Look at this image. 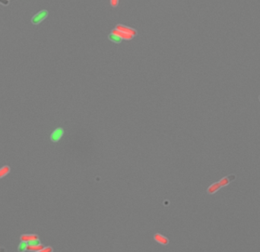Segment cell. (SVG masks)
Here are the masks:
<instances>
[{"instance_id":"1","label":"cell","mask_w":260,"mask_h":252,"mask_svg":"<svg viewBox=\"0 0 260 252\" xmlns=\"http://www.w3.org/2000/svg\"><path fill=\"white\" fill-rule=\"evenodd\" d=\"M47 16H48V11L47 10L40 11L38 13H37V14L33 16L31 19L32 24H38L39 23L43 22Z\"/></svg>"},{"instance_id":"2","label":"cell","mask_w":260,"mask_h":252,"mask_svg":"<svg viewBox=\"0 0 260 252\" xmlns=\"http://www.w3.org/2000/svg\"><path fill=\"white\" fill-rule=\"evenodd\" d=\"M63 134H64V130L61 128V127H59V128H56L54 131L52 132L51 136H50V140L53 143H56L62 138Z\"/></svg>"},{"instance_id":"3","label":"cell","mask_w":260,"mask_h":252,"mask_svg":"<svg viewBox=\"0 0 260 252\" xmlns=\"http://www.w3.org/2000/svg\"><path fill=\"white\" fill-rule=\"evenodd\" d=\"M115 28H117V30H119V31H121V32L130 34L131 35H132V36H135L137 34V32L135 29L132 28V27H128V26L122 25V24H117V25L116 26Z\"/></svg>"},{"instance_id":"4","label":"cell","mask_w":260,"mask_h":252,"mask_svg":"<svg viewBox=\"0 0 260 252\" xmlns=\"http://www.w3.org/2000/svg\"><path fill=\"white\" fill-rule=\"evenodd\" d=\"M154 240L158 244L163 245H167L169 244V239L166 236L163 235L162 234L156 233L154 235Z\"/></svg>"},{"instance_id":"5","label":"cell","mask_w":260,"mask_h":252,"mask_svg":"<svg viewBox=\"0 0 260 252\" xmlns=\"http://www.w3.org/2000/svg\"><path fill=\"white\" fill-rule=\"evenodd\" d=\"M112 33L117 34V35L119 36V37H120L122 39H124V40H132V39L133 38V37H134V36L131 35L130 34L126 33V32H121V31L117 30V28L113 29Z\"/></svg>"},{"instance_id":"6","label":"cell","mask_w":260,"mask_h":252,"mask_svg":"<svg viewBox=\"0 0 260 252\" xmlns=\"http://www.w3.org/2000/svg\"><path fill=\"white\" fill-rule=\"evenodd\" d=\"M221 186L220 184H218V182H215L212 184H211L210 186L208 187L207 189V193L208 194H210V195H213L215 193H217L219 190H221Z\"/></svg>"},{"instance_id":"7","label":"cell","mask_w":260,"mask_h":252,"mask_svg":"<svg viewBox=\"0 0 260 252\" xmlns=\"http://www.w3.org/2000/svg\"><path fill=\"white\" fill-rule=\"evenodd\" d=\"M37 238H38V236L36 235H32V234L31 235H22V237H21L22 241L26 242L32 241V240L34 239H37Z\"/></svg>"},{"instance_id":"8","label":"cell","mask_w":260,"mask_h":252,"mask_svg":"<svg viewBox=\"0 0 260 252\" xmlns=\"http://www.w3.org/2000/svg\"><path fill=\"white\" fill-rule=\"evenodd\" d=\"M108 37H109V40H111V41H113V43H115V44H120L121 41H122V39L119 36L117 35V34H113V33L109 34Z\"/></svg>"},{"instance_id":"9","label":"cell","mask_w":260,"mask_h":252,"mask_svg":"<svg viewBox=\"0 0 260 252\" xmlns=\"http://www.w3.org/2000/svg\"><path fill=\"white\" fill-rule=\"evenodd\" d=\"M43 248V246L41 245V244L38 245H33V246H30V245H28V246H27V250H28V251H40Z\"/></svg>"},{"instance_id":"10","label":"cell","mask_w":260,"mask_h":252,"mask_svg":"<svg viewBox=\"0 0 260 252\" xmlns=\"http://www.w3.org/2000/svg\"><path fill=\"white\" fill-rule=\"evenodd\" d=\"M9 171H10V168H9V166H7V165L0 168V178L6 176Z\"/></svg>"},{"instance_id":"11","label":"cell","mask_w":260,"mask_h":252,"mask_svg":"<svg viewBox=\"0 0 260 252\" xmlns=\"http://www.w3.org/2000/svg\"><path fill=\"white\" fill-rule=\"evenodd\" d=\"M27 246H28V245H27V242L22 241V243H21L19 246V251H26V250H27Z\"/></svg>"},{"instance_id":"12","label":"cell","mask_w":260,"mask_h":252,"mask_svg":"<svg viewBox=\"0 0 260 252\" xmlns=\"http://www.w3.org/2000/svg\"><path fill=\"white\" fill-rule=\"evenodd\" d=\"M27 245H30V246H33V245H40V242L38 238H37V239H34V240H32V241L28 242H27Z\"/></svg>"},{"instance_id":"13","label":"cell","mask_w":260,"mask_h":252,"mask_svg":"<svg viewBox=\"0 0 260 252\" xmlns=\"http://www.w3.org/2000/svg\"><path fill=\"white\" fill-rule=\"evenodd\" d=\"M51 251H53V248H52L51 247L49 246V247H45V248L43 247L40 252H51Z\"/></svg>"},{"instance_id":"14","label":"cell","mask_w":260,"mask_h":252,"mask_svg":"<svg viewBox=\"0 0 260 252\" xmlns=\"http://www.w3.org/2000/svg\"><path fill=\"white\" fill-rule=\"evenodd\" d=\"M119 4V0H110V5L113 7H117Z\"/></svg>"},{"instance_id":"15","label":"cell","mask_w":260,"mask_h":252,"mask_svg":"<svg viewBox=\"0 0 260 252\" xmlns=\"http://www.w3.org/2000/svg\"><path fill=\"white\" fill-rule=\"evenodd\" d=\"M0 3L5 5V6H7L9 4V0H0Z\"/></svg>"},{"instance_id":"16","label":"cell","mask_w":260,"mask_h":252,"mask_svg":"<svg viewBox=\"0 0 260 252\" xmlns=\"http://www.w3.org/2000/svg\"><path fill=\"white\" fill-rule=\"evenodd\" d=\"M259 99H260V98H259Z\"/></svg>"}]
</instances>
